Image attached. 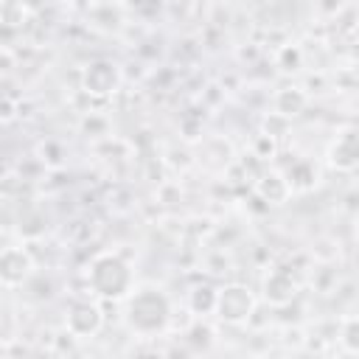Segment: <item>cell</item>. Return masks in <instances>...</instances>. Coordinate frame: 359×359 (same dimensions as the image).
<instances>
[{
    "instance_id": "7c38bea8",
    "label": "cell",
    "mask_w": 359,
    "mask_h": 359,
    "mask_svg": "<svg viewBox=\"0 0 359 359\" xmlns=\"http://www.w3.org/2000/svg\"><path fill=\"white\" fill-rule=\"evenodd\" d=\"M345 328H348V331H345V337H342V342H345V348H348V351L353 353V351H356V337H353V331H356V320L351 317V320L345 323Z\"/></svg>"
},
{
    "instance_id": "4fadbf2b",
    "label": "cell",
    "mask_w": 359,
    "mask_h": 359,
    "mask_svg": "<svg viewBox=\"0 0 359 359\" xmlns=\"http://www.w3.org/2000/svg\"><path fill=\"white\" fill-rule=\"evenodd\" d=\"M135 359H163V353H160V351H143V353H137Z\"/></svg>"
},
{
    "instance_id": "30bf717a",
    "label": "cell",
    "mask_w": 359,
    "mask_h": 359,
    "mask_svg": "<svg viewBox=\"0 0 359 359\" xmlns=\"http://www.w3.org/2000/svg\"><path fill=\"white\" fill-rule=\"evenodd\" d=\"M216 292L219 289H213V286H196L194 292H191V309L196 311V314H208V311H213L216 309Z\"/></svg>"
},
{
    "instance_id": "7a4b0ae2",
    "label": "cell",
    "mask_w": 359,
    "mask_h": 359,
    "mask_svg": "<svg viewBox=\"0 0 359 359\" xmlns=\"http://www.w3.org/2000/svg\"><path fill=\"white\" fill-rule=\"evenodd\" d=\"M87 280L98 297L107 300H123L135 289V275L132 266L118 255V252H101L93 258Z\"/></svg>"
},
{
    "instance_id": "8992f818",
    "label": "cell",
    "mask_w": 359,
    "mask_h": 359,
    "mask_svg": "<svg viewBox=\"0 0 359 359\" xmlns=\"http://www.w3.org/2000/svg\"><path fill=\"white\" fill-rule=\"evenodd\" d=\"M31 275V258L22 250H6L0 255V280L6 286H20Z\"/></svg>"
},
{
    "instance_id": "8fae6325",
    "label": "cell",
    "mask_w": 359,
    "mask_h": 359,
    "mask_svg": "<svg viewBox=\"0 0 359 359\" xmlns=\"http://www.w3.org/2000/svg\"><path fill=\"white\" fill-rule=\"evenodd\" d=\"M258 191H261L269 202H280V199L286 196V191H289V182H286L280 174H266V177L261 180Z\"/></svg>"
},
{
    "instance_id": "277c9868",
    "label": "cell",
    "mask_w": 359,
    "mask_h": 359,
    "mask_svg": "<svg viewBox=\"0 0 359 359\" xmlns=\"http://www.w3.org/2000/svg\"><path fill=\"white\" fill-rule=\"evenodd\" d=\"M101 323H104L101 309H98L95 303H90V300H79V303H73L70 311H67V320H65L67 331H70L73 337H79V339H84V337H95V334L101 331Z\"/></svg>"
},
{
    "instance_id": "3957f363",
    "label": "cell",
    "mask_w": 359,
    "mask_h": 359,
    "mask_svg": "<svg viewBox=\"0 0 359 359\" xmlns=\"http://www.w3.org/2000/svg\"><path fill=\"white\" fill-rule=\"evenodd\" d=\"M252 309H255V300H252V292L247 286L233 283V286H224V289L216 292V309L213 311L230 325H238V323L250 320Z\"/></svg>"
},
{
    "instance_id": "5b68a950",
    "label": "cell",
    "mask_w": 359,
    "mask_h": 359,
    "mask_svg": "<svg viewBox=\"0 0 359 359\" xmlns=\"http://www.w3.org/2000/svg\"><path fill=\"white\" fill-rule=\"evenodd\" d=\"M121 84V73H118V65L107 62V59H98L93 65H87L84 70V90L90 95H109L115 93Z\"/></svg>"
},
{
    "instance_id": "6da1fadb",
    "label": "cell",
    "mask_w": 359,
    "mask_h": 359,
    "mask_svg": "<svg viewBox=\"0 0 359 359\" xmlns=\"http://www.w3.org/2000/svg\"><path fill=\"white\" fill-rule=\"evenodd\" d=\"M126 325L140 334V337H154L165 331L171 320V300L163 289L157 286H140L126 294V311H123Z\"/></svg>"
},
{
    "instance_id": "9c48e42d",
    "label": "cell",
    "mask_w": 359,
    "mask_h": 359,
    "mask_svg": "<svg viewBox=\"0 0 359 359\" xmlns=\"http://www.w3.org/2000/svg\"><path fill=\"white\" fill-rule=\"evenodd\" d=\"M294 294V280L286 272H275L266 278V297L272 303H286Z\"/></svg>"
},
{
    "instance_id": "52a82bcc",
    "label": "cell",
    "mask_w": 359,
    "mask_h": 359,
    "mask_svg": "<svg viewBox=\"0 0 359 359\" xmlns=\"http://www.w3.org/2000/svg\"><path fill=\"white\" fill-rule=\"evenodd\" d=\"M328 157H331V165H334V168H339V171H353V168H356V160H359L356 132H353V129L342 132V135L334 140Z\"/></svg>"
},
{
    "instance_id": "ba28073f",
    "label": "cell",
    "mask_w": 359,
    "mask_h": 359,
    "mask_svg": "<svg viewBox=\"0 0 359 359\" xmlns=\"http://www.w3.org/2000/svg\"><path fill=\"white\" fill-rule=\"evenodd\" d=\"M303 107H306V93L303 90H297V87H283V90H278V95H275V109L280 112V115H300L303 112Z\"/></svg>"
}]
</instances>
